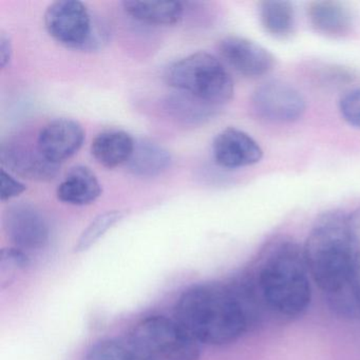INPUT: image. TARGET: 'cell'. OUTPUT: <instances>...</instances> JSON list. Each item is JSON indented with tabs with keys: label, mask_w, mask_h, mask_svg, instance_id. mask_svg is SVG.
I'll return each instance as SVG.
<instances>
[{
	"label": "cell",
	"mask_w": 360,
	"mask_h": 360,
	"mask_svg": "<svg viewBox=\"0 0 360 360\" xmlns=\"http://www.w3.org/2000/svg\"><path fill=\"white\" fill-rule=\"evenodd\" d=\"M258 303L246 279L229 284H195L179 297L174 319L200 343L225 345L250 330Z\"/></svg>",
	"instance_id": "1"
},
{
	"label": "cell",
	"mask_w": 360,
	"mask_h": 360,
	"mask_svg": "<svg viewBox=\"0 0 360 360\" xmlns=\"http://www.w3.org/2000/svg\"><path fill=\"white\" fill-rule=\"evenodd\" d=\"M309 271L303 248L288 238L273 240L263 250L250 278L260 303L283 317L302 315L311 300Z\"/></svg>",
	"instance_id": "2"
},
{
	"label": "cell",
	"mask_w": 360,
	"mask_h": 360,
	"mask_svg": "<svg viewBox=\"0 0 360 360\" xmlns=\"http://www.w3.org/2000/svg\"><path fill=\"white\" fill-rule=\"evenodd\" d=\"M309 275L326 295L336 292L359 264L347 216L333 210L318 217L303 248Z\"/></svg>",
	"instance_id": "3"
},
{
	"label": "cell",
	"mask_w": 360,
	"mask_h": 360,
	"mask_svg": "<svg viewBox=\"0 0 360 360\" xmlns=\"http://www.w3.org/2000/svg\"><path fill=\"white\" fill-rule=\"evenodd\" d=\"M168 85L210 106L233 98L235 86L222 63L207 52H197L174 63L166 73Z\"/></svg>",
	"instance_id": "4"
},
{
	"label": "cell",
	"mask_w": 360,
	"mask_h": 360,
	"mask_svg": "<svg viewBox=\"0 0 360 360\" xmlns=\"http://www.w3.org/2000/svg\"><path fill=\"white\" fill-rule=\"evenodd\" d=\"M128 341L157 360L201 359V343L174 318H143L129 330Z\"/></svg>",
	"instance_id": "5"
},
{
	"label": "cell",
	"mask_w": 360,
	"mask_h": 360,
	"mask_svg": "<svg viewBox=\"0 0 360 360\" xmlns=\"http://www.w3.org/2000/svg\"><path fill=\"white\" fill-rule=\"evenodd\" d=\"M45 26L52 39L75 49H85L94 43V22L85 4L60 0L45 13Z\"/></svg>",
	"instance_id": "6"
},
{
	"label": "cell",
	"mask_w": 360,
	"mask_h": 360,
	"mask_svg": "<svg viewBox=\"0 0 360 360\" xmlns=\"http://www.w3.org/2000/svg\"><path fill=\"white\" fill-rule=\"evenodd\" d=\"M252 105L259 117L275 123L298 121L307 109L302 94L294 86L280 81L259 86L252 94Z\"/></svg>",
	"instance_id": "7"
},
{
	"label": "cell",
	"mask_w": 360,
	"mask_h": 360,
	"mask_svg": "<svg viewBox=\"0 0 360 360\" xmlns=\"http://www.w3.org/2000/svg\"><path fill=\"white\" fill-rule=\"evenodd\" d=\"M4 229L14 248L26 252L41 250L49 242L47 220L31 204H14L7 208L4 214Z\"/></svg>",
	"instance_id": "8"
},
{
	"label": "cell",
	"mask_w": 360,
	"mask_h": 360,
	"mask_svg": "<svg viewBox=\"0 0 360 360\" xmlns=\"http://www.w3.org/2000/svg\"><path fill=\"white\" fill-rule=\"evenodd\" d=\"M223 60L246 77H260L275 67L273 54L262 46L240 37H227L219 44Z\"/></svg>",
	"instance_id": "9"
},
{
	"label": "cell",
	"mask_w": 360,
	"mask_h": 360,
	"mask_svg": "<svg viewBox=\"0 0 360 360\" xmlns=\"http://www.w3.org/2000/svg\"><path fill=\"white\" fill-rule=\"evenodd\" d=\"M84 141L85 130L79 122L56 119L39 132L37 146L48 161L58 165L77 155Z\"/></svg>",
	"instance_id": "10"
},
{
	"label": "cell",
	"mask_w": 360,
	"mask_h": 360,
	"mask_svg": "<svg viewBox=\"0 0 360 360\" xmlns=\"http://www.w3.org/2000/svg\"><path fill=\"white\" fill-rule=\"evenodd\" d=\"M212 155L218 165L233 169L259 163L262 159L263 150L250 134L229 127L214 139Z\"/></svg>",
	"instance_id": "11"
},
{
	"label": "cell",
	"mask_w": 360,
	"mask_h": 360,
	"mask_svg": "<svg viewBox=\"0 0 360 360\" xmlns=\"http://www.w3.org/2000/svg\"><path fill=\"white\" fill-rule=\"evenodd\" d=\"M0 160L10 172L31 181H50L58 174V165L48 161L39 148L22 142L4 143Z\"/></svg>",
	"instance_id": "12"
},
{
	"label": "cell",
	"mask_w": 360,
	"mask_h": 360,
	"mask_svg": "<svg viewBox=\"0 0 360 360\" xmlns=\"http://www.w3.org/2000/svg\"><path fill=\"white\" fill-rule=\"evenodd\" d=\"M309 24L314 30L330 39H345L353 32L355 18L345 4L335 0H321L307 8Z\"/></svg>",
	"instance_id": "13"
},
{
	"label": "cell",
	"mask_w": 360,
	"mask_h": 360,
	"mask_svg": "<svg viewBox=\"0 0 360 360\" xmlns=\"http://www.w3.org/2000/svg\"><path fill=\"white\" fill-rule=\"evenodd\" d=\"M102 195V186L96 174L86 166L71 168L56 189L58 199L69 205H89Z\"/></svg>",
	"instance_id": "14"
},
{
	"label": "cell",
	"mask_w": 360,
	"mask_h": 360,
	"mask_svg": "<svg viewBox=\"0 0 360 360\" xmlns=\"http://www.w3.org/2000/svg\"><path fill=\"white\" fill-rule=\"evenodd\" d=\"M134 145L136 141L127 132L107 130L96 136L91 144V153L101 165L115 168L128 163Z\"/></svg>",
	"instance_id": "15"
},
{
	"label": "cell",
	"mask_w": 360,
	"mask_h": 360,
	"mask_svg": "<svg viewBox=\"0 0 360 360\" xmlns=\"http://www.w3.org/2000/svg\"><path fill=\"white\" fill-rule=\"evenodd\" d=\"M123 7L134 20L157 26L179 24L184 10L178 1H124Z\"/></svg>",
	"instance_id": "16"
},
{
	"label": "cell",
	"mask_w": 360,
	"mask_h": 360,
	"mask_svg": "<svg viewBox=\"0 0 360 360\" xmlns=\"http://www.w3.org/2000/svg\"><path fill=\"white\" fill-rule=\"evenodd\" d=\"M170 163L172 157L165 148L150 141L140 140L134 145L127 166L136 176L151 178L165 172Z\"/></svg>",
	"instance_id": "17"
},
{
	"label": "cell",
	"mask_w": 360,
	"mask_h": 360,
	"mask_svg": "<svg viewBox=\"0 0 360 360\" xmlns=\"http://www.w3.org/2000/svg\"><path fill=\"white\" fill-rule=\"evenodd\" d=\"M259 13L265 32L271 37L285 39L294 34L296 15L292 4L280 0L262 1Z\"/></svg>",
	"instance_id": "18"
},
{
	"label": "cell",
	"mask_w": 360,
	"mask_h": 360,
	"mask_svg": "<svg viewBox=\"0 0 360 360\" xmlns=\"http://www.w3.org/2000/svg\"><path fill=\"white\" fill-rule=\"evenodd\" d=\"M326 297L335 314L347 319L360 320V263L349 280Z\"/></svg>",
	"instance_id": "19"
},
{
	"label": "cell",
	"mask_w": 360,
	"mask_h": 360,
	"mask_svg": "<svg viewBox=\"0 0 360 360\" xmlns=\"http://www.w3.org/2000/svg\"><path fill=\"white\" fill-rule=\"evenodd\" d=\"M86 360H157L147 355L129 341L119 339H103L94 343Z\"/></svg>",
	"instance_id": "20"
},
{
	"label": "cell",
	"mask_w": 360,
	"mask_h": 360,
	"mask_svg": "<svg viewBox=\"0 0 360 360\" xmlns=\"http://www.w3.org/2000/svg\"><path fill=\"white\" fill-rule=\"evenodd\" d=\"M28 254L16 248H3L0 252V290L10 288L30 267Z\"/></svg>",
	"instance_id": "21"
},
{
	"label": "cell",
	"mask_w": 360,
	"mask_h": 360,
	"mask_svg": "<svg viewBox=\"0 0 360 360\" xmlns=\"http://www.w3.org/2000/svg\"><path fill=\"white\" fill-rule=\"evenodd\" d=\"M122 210H111L96 217L79 236L75 244V252H84L91 248L107 231H110L117 223L125 217Z\"/></svg>",
	"instance_id": "22"
},
{
	"label": "cell",
	"mask_w": 360,
	"mask_h": 360,
	"mask_svg": "<svg viewBox=\"0 0 360 360\" xmlns=\"http://www.w3.org/2000/svg\"><path fill=\"white\" fill-rule=\"evenodd\" d=\"M339 109L349 125L360 129V88L347 91L341 98Z\"/></svg>",
	"instance_id": "23"
},
{
	"label": "cell",
	"mask_w": 360,
	"mask_h": 360,
	"mask_svg": "<svg viewBox=\"0 0 360 360\" xmlns=\"http://www.w3.org/2000/svg\"><path fill=\"white\" fill-rule=\"evenodd\" d=\"M26 189L27 187L24 183L12 176L5 169H1V193H0L1 201H10V200L22 195L24 191H26Z\"/></svg>",
	"instance_id": "24"
},
{
	"label": "cell",
	"mask_w": 360,
	"mask_h": 360,
	"mask_svg": "<svg viewBox=\"0 0 360 360\" xmlns=\"http://www.w3.org/2000/svg\"><path fill=\"white\" fill-rule=\"evenodd\" d=\"M347 223H349L352 242H353L354 248H355L360 263V208L354 210L351 214L347 216Z\"/></svg>",
	"instance_id": "25"
},
{
	"label": "cell",
	"mask_w": 360,
	"mask_h": 360,
	"mask_svg": "<svg viewBox=\"0 0 360 360\" xmlns=\"http://www.w3.org/2000/svg\"><path fill=\"white\" fill-rule=\"evenodd\" d=\"M12 52H13V48H12L11 39L7 33L1 31L0 33V66L1 68L5 69L9 65Z\"/></svg>",
	"instance_id": "26"
}]
</instances>
